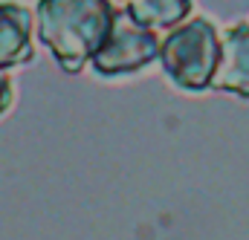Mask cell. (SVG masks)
<instances>
[{
    "label": "cell",
    "instance_id": "cell-5",
    "mask_svg": "<svg viewBox=\"0 0 249 240\" xmlns=\"http://www.w3.org/2000/svg\"><path fill=\"white\" fill-rule=\"evenodd\" d=\"M35 61V12L20 0H0V72Z\"/></svg>",
    "mask_w": 249,
    "mask_h": 240
},
{
    "label": "cell",
    "instance_id": "cell-1",
    "mask_svg": "<svg viewBox=\"0 0 249 240\" xmlns=\"http://www.w3.org/2000/svg\"><path fill=\"white\" fill-rule=\"evenodd\" d=\"M35 38L67 75L84 72L119 20L116 0H35Z\"/></svg>",
    "mask_w": 249,
    "mask_h": 240
},
{
    "label": "cell",
    "instance_id": "cell-7",
    "mask_svg": "<svg viewBox=\"0 0 249 240\" xmlns=\"http://www.w3.org/2000/svg\"><path fill=\"white\" fill-rule=\"evenodd\" d=\"M15 104V81L9 72H0V119L12 110Z\"/></svg>",
    "mask_w": 249,
    "mask_h": 240
},
{
    "label": "cell",
    "instance_id": "cell-2",
    "mask_svg": "<svg viewBox=\"0 0 249 240\" xmlns=\"http://www.w3.org/2000/svg\"><path fill=\"white\" fill-rule=\"evenodd\" d=\"M220 61V29L206 15H191L160 38V67L171 87L183 93L212 90Z\"/></svg>",
    "mask_w": 249,
    "mask_h": 240
},
{
    "label": "cell",
    "instance_id": "cell-6",
    "mask_svg": "<svg viewBox=\"0 0 249 240\" xmlns=\"http://www.w3.org/2000/svg\"><path fill=\"white\" fill-rule=\"evenodd\" d=\"M116 3L130 20L154 32H168L194 15V0H116Z\"/></svg>",
    "mask_w": 249,
    "mask_h": 240
},
{
    "label": "cell",
    "instance_id": "cell-4",
    "mask_svg": "<svg viewBox=\"0 0 249 240\" xmlns=\"http://www.w3.org/2000/svg\"><path fill=\"white\" fill-rule=\"evenodd\" d=\"M212 90L249 102V20L220 29V61L212 78Z\"/></svg>",
    "mask_w": 249,
    "mask_h": 240
},
{
    "label": "cell",
    "instance_id": "cell-3",
    "mask_svg": "<svg viewBox=\"0 0 249 240\" xmlns=\"http://www.w3.org/2000/svg\"><path fill=\"white\" fill-rule=\"evenodd\" d=\"M160 61V32L130 20L119 12V20L102 50L90 58V69L102 81H122L145 72Z\"/></svg>",
    "mask_w": 249,
    "mask_h": 240
}]
</instances>
